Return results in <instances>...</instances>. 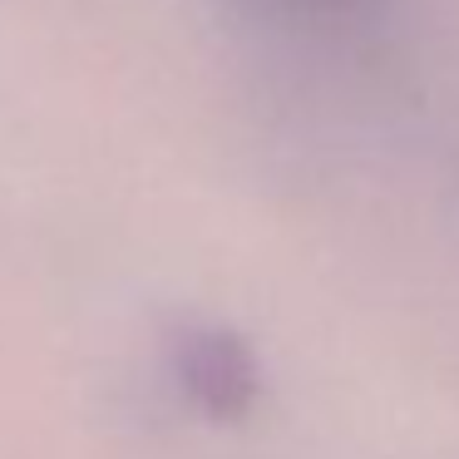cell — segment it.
<instances>
[{"label": "cell", "mask_w": 459, "mask_h": 459, "mask_svg": "<svg viewBox=\"0 0 459 459\" xmlns=\"http://www.w3.org/2000/svg\"><path fill=\"white\" fill-rule=\"evenodd\" d=\"M173 376L208 420H242L262 395V370L238 331L193 326L173 346Z\"/></svg>", "instance_id": "cell-1"}, {"label": "cell", "mask_w": 459, "mask_h": 459, "mask_svg": "<svg viewBox=\"0 0 459 459\" xmlns=\"http://www.w3.org/2000/svg\"><path fill=\"white\" fill-rule=\"evenodd\" d=\"M316 5H356V0H316Z\"/></svg>", "instance_id": "cell-2"}]
</instances>
